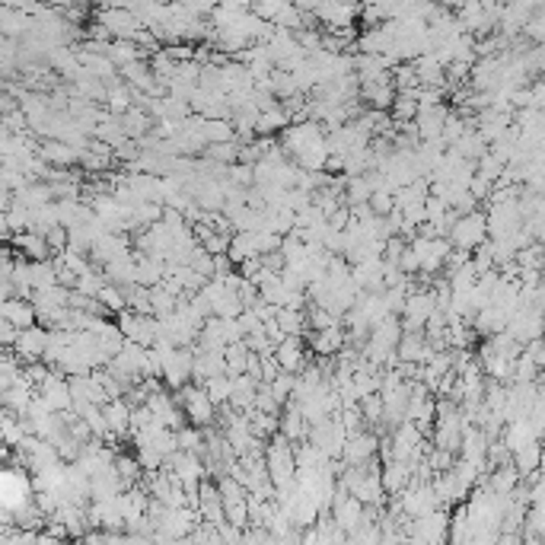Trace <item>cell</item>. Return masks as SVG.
I'll return each mask as SVG.
<instances>
[{"label": "cell", "mask_w": 545, "mask_h": 545, "mask_svg": "<svg viewBox=\"0 0 545 545\" xmlns=\"http://www.w3.org/2000/svg\"><path fill=\"white\" fill-rule=\"evenodd\" d=\"M274 357H278L281 371L300 373L307 367V344H303V335H284L274 348Z\"/></svg>", "instance_id": "cell-16"}, {"label": "cell", "mask_w": 545, "mask_h": 545, "mask_svg": "<svg viewBox=\"0 0 545 545\" xmlns=\"http://www.w3.org/2000/svg\"><path fill=\"white\" fill-rule=\"evenodd\" d=\"M224 357H227V373H230V377H239V373H249L252 348H249V344H246V338H243V342L227 344Z\"/></svg>", "instance_id": "cell-26"}, {"label": "cell", "mask_w": 545, "mask_h": 545, "mask_svg": "<svg viewBox=\"0 0 545 545\" xmlns=\"http://www.w3.org/2000/svg\"><path fill=\"white\" fill-rule=\"evenodd\" d=\"M115 322H119L121 335L128 342H138V344H154L160 338V316L154 313H138V309H121L115 313Z\"/></svg>", "instance_id": "cell-5"}, {"label": "cell", "mask_w": 545, "mask_h": 545, "mask_svg": "<svg viewBox=\"0 0 545 545\" xmlns=\"http://www.w3.org/2000/svg\"><path fill=\"white\" fill-rule=\"evenodd\" d=\"M265 466L268 478L274 482V488H287V485L297 482V450L294 443L287 441L284 433H274L265 447Z\"/></svg>", "instance_id": "cell-2"}, {"label": "cell", "mask_w": 545, "mask_h": 545, "mask_svg": "<svg viewBox=\"0 0 545 545\" xmlns=\"http://www.w3.org/2000/svg\"><path fill=\"white\" fill-rule=\"evenodd\" d=\"M478 482H482V469L466 462L462 456L450 469H443V472L433 476V485H437V495H441L443 507H460V504L478 488Z\"/></svg>", "instance_id": "cell-1"}, {"label": "cell", "mask_w": 545, "mask_h": 545, "mask_svg": "<svg viewBox=\"0 0 545 545\" xmlns=\"http://www.w3.org/2000/svg\"><path fill=\"white\" fill-rule=\"evenodd\" d=\"M415 70H418L421 86H447L450 84V80H447V64L433 55V51L415 58Z\"/></svg>", "instance_id": "cell-23"}, {"label": "cell", "mask_w": 545, "mask_h": 545, "mask_svg": "<svg viewBox=\"0 0 545 545\" xmlns=\"http://www.w3.org/2000/svg\"><path fill=\"white\" fill-rule=\"evenodd\" d=\"M281 433H284L290 443H300L309 437V421H307V415L300 412L297 402H287L284 406V415H281Z\"/></svg>", "instance_id": "cell-22"}, {"label": "cell", "mask_w": 545, "mask_h": 545, "mask_svg": "<svg viewBox=\"0 0 545 545\" xmlns=\"http://www.w3.org/2000/svg\"><path fill=\"white\" fill-rule=\"evenodd\" d=\"M542 460H545V443H542V437L520 443V447L514 450V466L520 469V476H536L539 469H542Z\"/></svg>", "instance_id": "cell-20"}, {"label": "cell", "mask_w": 545, "mask_h": 545, "mask_svg": "<svg viewBox=\"0 0 545 545\" xmlns=\"http://www.w3.org/2000/svg\"><path fill=\"white\" fill-rule=\"evenodd\" d=\"M39 396L49 402L55 412H67V408H74V392H70V377L67 373H61L55 367V371L49 373V380H45L42 386H39Z\"/></svg>", "instance_id": "cell-13"}, {"label": "cell", "mask_w": 545, "mask_h": 545, "mask_svg": "<svg viewBox=\"0 0 545 545\" xmlns=\"http://www.w3.org/2000/svg\"><path fill=\"white\" fill-rule=\"evenodd\" d=\"M249 424L252 431L259 433L262 441H272L274 433H281V415H272V412H262V408H249Z\"/></svg>", "instance_id": "cell-27"}, {"label": "cell", "mask_w": 545, "mask_h": 545, "mask_svg": "<svg viewBox=\"0 0 545 545\" xmlns=\"http://www.w3.org/2000/svg\"><path fill=\"white\" fill-rule=\"evenodd\" d=\"M32 262V259H29ZM58 284V268L55 262H32V287L35 290H45V287H55Z\"/></svg>", "instance_id": "cell-30"}, {"label": "cell", "mask_w": 545, "mask_h": 545, "mask_svg": "<svg viewBox=\"0 0 545 545\" xmlns=\"http://www.w3.org/2000/svg\"><path fill=\"white\" fill-rule=\"evenodd\" d=\"M371 208L377 210V214H392L396 210V192L392 189H373V195H371Z\"/></svg>", "instance_id": "cell-31"}, {"label": "cell", "mask_w": 545, "mask_h": 545, "mask_svg": "<svg viewBox=\"0 0 545 545\" xmlns=\"http://www.w3.org/2000/svg\"><path fill=\"white\" fill-rule=\"evenodd\" d=\"M96 22H103L112 39H138L140 29H144L134 10L115 7V4H103V7H99V13H96Z\"/></svg>", "instance_id": "cell-8"}, {"label": "cell", "mask_w": 545, "mask_h": 545, "mask_svg": "<svg viewBox=\"0 0 545 545\" xmlns=\"http://www.w3.org/2000/svg\"><path fill=\"white\" fill-rule=\"evenodd\" d=\"M10 243L16 246V252H20V255H26V259H32V262H45L49 255H55L49 237H45V233H39V230L13 233V239H10Z\"/></svg>", "instance_id": "cell-17"}, {"label": "cell", "mask_w": 545, "mask_h": 545, "mask_svg": "<svg viewBox=\"0 0 545 545\" xmlns=\"http://www.w3.org/2000/svg\"><path fill=\"white\" fill-rule=\"evenodd\" d=\"M204 386H208L210 398H214L217 406H230V396H233V377H230V373H217V377H210Z\"/></svg>", "instance_id": "cell-29"}, {"label": "cell", "mask_w": 545, "mask_h": 545, "mask_svg": "<svg viewBox=\"0 0 545 545\" xmlns=\"http://www.w3.org/2000/svg\"><path fill=\"white\" fill-rule=\"evenodd\" d=\"M501 4H514V0H501Z\"/></svg>", "instance_id": "cell-33"}, {"label": "cell", "mask_w": 545, "mask_h": 545, "mask_svg": "<svg viewBox=\"0 0 545 545\" xmlns=\"http://www.w3.org/2000/svg\"><path fill=\"white\" fill-rule=\"evenodd\" d=\"M103 408H105V421H109V431H112V441L134 437V406L125 396L109 398Z\"/></svg>", "instance_id": "cell-14"}, {"label": "cell", "mask_w": 545, "mask_h": 545, "mask_svg": "<svg viewBox=\"0 0 545 545\" xmlns=\"http://www.w3.org/2000/svg\"><path fill=\"white\" fill-rule=\"evenodd\" d=\"M49 338H51V329H45L42 322H39V326H29V329L20 332V338H16L13 351L20 354L22 363L42 361L45 351H49Z\"/></svg>", "instance_id": "cell-12"}, {"label": "cell", "mask_w": 545, "mask_h": 545, "mask_svg": "<svg viewBox=\"0 0 545 545\" xmlns=\"http://www.w3.org/2000/svg\"><path fill=\"white\" fill-rule=\"evenodd\" d=\"M175 396H179V406H182V412H185V418H189V424L210 427L217 421V408L220 406L210 398V392L204 383H185Z\"/></svg>", "instance_id": "cell-3"}, {"label": "cell", "mask_w": 545, "mask_h": 545, "mask_svg": "<svg viewBox=\"0 0 545 545\" xmlns=\"http://www.w3.org/2000/svg\"><path fill=\"white\" fill-rule=\"evenodd\" d=\"M39 156H42V160H49L51 166H64V169L77 166V163H80V150L70 147L67 140H61V138L42 140V144H39Z\"/></svg>", "instance_id": "cell-19"}, {"label": "cell", "mask_w": 545, "mask_h": 545, "mask_svg": "<svg viewBox=\"0 0 545 545\" xmlns=\"http://www.w3.org/2000/svg\"><path fill=\"white\" fill-rule=\"evenodd\" d=\"M0 319H10L13 326H20V329H29V326H39V309H35V303L26 300V297H13V300H4Z\"/></svg>", "instance_id": "cell-21"}, {"label": "cell", "mask_w": 545, "mask_h": 545, "mask_svg": "<svg viewBox=\"0 0 545 545\" xmlns=\"http://www.w3.org/2000/svg\"><path fill=\"white\" fill-rule=\"evenodd\" d=\"M348 344V329H344V319L329 326V329H313L309 332V351L316 357H335L338 351Z\"/></svg>", "instance_id": "cell-15"}, {"label": "cell", "mask_w": 545, "mask_h": 545, "mask_svg": "<svg viewBox=\"0 0 545 545\" xmlns=\"http://www.w3.org/2000/svg\"><path fill=\"white\" fill-rule=\"evenodd\" d=\"M450 243H453V249H466V252H476L478 246L485 243V239L491 237L488 233V214H482V210H466V214L456 217V224L450 227Z\"/></svg>", "instance_id": "cell-4"}, {"label": "cell", "mask_w": 545, "mask_h": 545, "mask_svg": "<svg viewBox=\"0 0 545 545\" xmlns=\"http://www.w3.org/2000/svg\"><path fill=\"white\" fill-rule=\"evenodd\" d=\"M396 96H398V90H396V84H392V77L361 84V99L367 103V109H383V112H389Z\"/></svg>", "instance_id": "cell-18"}, {"label": "cell", "mask_w": 545, "mask_h": 545, "mask_svg": "<svg viewBox=\"0 0 545 545\" xmlns=\"http://www.w3.org/2000/svg\"><path fill=\"white\" fill-rule=\"evenodd\" d=\"M450 109L447 105H424L415 115V128H418V138L427 140V144H443V125H447Z\"/></svg>", "instance_id": "cell-11"}, {"label": "cell", "mask_w": 545, "mask_h": 545, "mask_svg": "<svg viewBox=\"0 0 545 545\" xmlns=\"http://www.w3.org/2000/svg\"><path fill=\"white\" fill-rule=\"evenodd\" d=\"M380 456V437L377 431H357L348 437V443H344V453H342V462L344 466H363V462H371Z\"/></svg>", "instance_id": "cell-10"}, {"label": "cell", "mask_w": 545, "mask_h": 545, "mask_svg": "<svg viewBox=\"0 0 545 545\" xmlns=\"http://www.w3.org/2000/svg\"><path fill=\"white\" fill-rule=\"evenodd\" d=\"M408 539L415 542H447L450 539V514L443 507L424 514V517H415L408 523Z\"/></svg>", "instance_id": "cell-9"}, {"label": "cell", "mask_w": 545, "mask_h": 545, "mask_svg": "<svg viewBox=\"0 0 545 545\" xmlns=\"http://www.w3.org/2000/svg\"><path fill=\"white\" fill-rule=\"evenodd\" d=\"M20 332H22L20 326H13L10 319H0V344H4V348H13Z\"/></svg>", "instance_id": "cell-32"}, {"label": "cell", "mask_w": 545, "mask_h": 545, "mask_svg": "<svg viewBox=\"0 0 545 545\" xmlns=\"http://www.w3.org/2000/svg\"><path fill=\"white\" fill-rule=\"evenodd\" d=\"M437 309H441V303H437V290L415 287L406 300V309H402V326H406V329H415V332H424L427 319H431Z\"/></svg>", "instance_id": "cell-7"}, {"label": "cell", "mask_w": 545, "mask_h": 545, "mask_svg": "<svg viewBox=\"0 0 545 545\" xmlns=\"http://www.w3.org/2000/svg\"><path fill=\"white\" fill-rule=\"evenodd\" d=\"M99 300H103L105 313H121V309H128L125 284H115V281H105V287H103V290H99Z\"/></svg>", "instance_id": "cell-28"}, {"label": "cell", "mask_w": 545, "mask_h": 545, "mask_svg": "<svg viewBox=\"0 0 545 545\" xmlns=\"http://www.w3.org/2000/svg\"><path fill=\"white\" fill-rule=\"evenodd\" d=\"M485 482H488L497 495L514 497V495H517V488H520V469L514 466V462H504V466H495V472H491Z\"/></svg>", "instance_id": "cell-25"}, {"label": "cell", "mask_w": 545, "mask_h": 545, "mask_svg": "<svg viewBox=\"0 0 545 545\" xmlns=\"http://www.w3.org/2000/svg\"><path fill=\"white\" fill-rule=\"evenodd\" d=\"M290 121H294V115L287 112L284 109V103H274V105H268V109H262L259 112V125H255V131L259 134H278V131H284L287 125H290Z\"/></svg>", "instance_id": "cell-24"}, {"label": "cell", "mask_w": 545, "mask_h": 545, "mask_svg": "<svg viewBox=\"0 0 545 545\" xmlns=\"http://www.w3.org/2000/svg\"><path fill=\"white\" fill-rule=\"evenodd\" d=\"M412 249L421 262V274H437L441 268H447L453 243H450V237H421L418 233L412 239Z\"/></svg>", "instance_id": "cell-6"}]
</instances>
